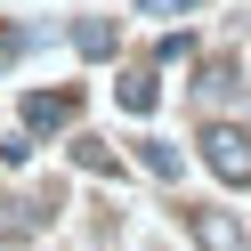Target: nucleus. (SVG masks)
<instances>
[{
	"instance_id": "nucleus-1",
	"label": "nucleus",
	"mask_w": 251,
	"mask_h": 251,
	"mask_svg": "<svg viewBox=\"0 0 251 251\" xmlns=\"http://www.w3.org/2000/svg\"><path fill=\"white\" fill-rule=\"evenodd\" d=\"M202 162H211V178L251 186V138L235 130V122H211V130H202Z\"/></svg>"
},
{
	"instance_id": "nucleus-2",
	"label": "nucleus",
	"mask_w": 251,
	"mask_h": 251,
	"mask_svg": "<svg viewBox=\"0 0 251 251\" xmlns=\"http://www.w3.org/2000/svg\"><path fill=\"white\" fill-rule=\"evenodd\" d=\"M186 235H195L202 251H251L243 219H235V211H219V202H195V211H186Z\"/></svg>"
},
{
	"instance_id": "nucleus-3",
	"label": "nucleus",
	"mask_w": 251,
	"mask_h": 251,
	"mask_svg": "<svg viewBox=\"0 0 251 251\" xmlns=\"http://www.w3.org/2000/svg\"><path fill=\"white\" fill-rule=\"evenodd\" d=\"M57 122H73V89H41V98H25V130H57Z\"/></svg>"
},
{
	"instance_id": "nucleus-4",
	"label": "nucleus",
	"mask_w": 251,
	"mask_h": 251,
	"mask_svg": "<svg viewBox=\"0 0 251 251\" xmlns=\"http://www.w3.org/2000/svg\"><path fill=\"white\" fill-rule=\"evenodd\" d=\"M41 202H0V243H25V235H41Z\"/></svg>"
},
{
	"instance_id": "nucleus-5",
	"label": "nucleus",
	"mask_w": 251,
	"mask_h": 251,
	"mask_svg": "<svg viewBox=\"0 0 251 251\" xmlns=\"http://www.w3.org/2000/svg\"><path fill=\"white\" fill-rule=\"evenodd\" d=\"M73 49L81 57H114V25H73Z\"/></svg>"
},
{
	"instance_id": "nucleus-6",
	"label": "nucleus",
	"mask_w": 251,
	"mask_h": 251,
	"mask_svg": "<svg viewBox=\"0 0 251 251\" xmlns=\"http://www.w3.org/2000/svg\"><path fill=\"white\" fill-rule=\"evenodd\" d=\"M138 162H146V170H154V178H178V154H170V146H162V138H146V146H138Z\"/></svg>"
},
{
	"instance_id": "nucleus-7",
	"label": "nucleus",
	"mask_w": 251,
	"mask_h": 251,
	"mask_svg": "<svg viewBox=\"0 0 251 251\" xmlns=\"http://www.w3.org/2000/svg\"><path fill=\"white\" fill-rule=\"evenodd\" d=\"M122 105H130V114H146V105H154V81H146V73H138V81H122Z\"/></svg>"
},
{
	"instance_id": "nucleus-8",
	"label": "nucleus",
	"mask_w": 251,
	"mask_h": 251,
	"mask_svg": "<svg viewBox=\"0 0 251 251\" xmlns=\"http://www.w3.org/2000/svg\"><path fill=\"white\" fill-rule=\"evenodd\" d=\"M73 162H81V170H114V154H105L98 138H81V146H73Z\"/></svg>"
},
{
	"instance_id": "nucleus-9",
	"label": "nucleus",
	"mask_w": 251,
	"mask_h": 251,
	"mask_svg": "<svg viewBox=\"0 0 251 251\" xmlns=\"http://www.w3.org/2000/svg\"><path fill=\"white\" fill-rule=\"evenodd\" d=\"M138 8H146V17H178L186 0H138Z\"/></svg>"
}]
</instances>
